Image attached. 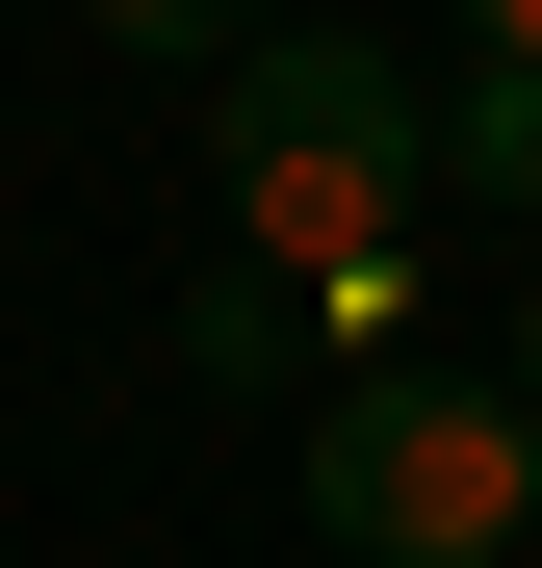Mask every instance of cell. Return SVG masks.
Listing matches in <instances>:
<instances>
[{"label": "cell", "instance_id": "cell-5", "mask_svg": "<svg viewBox=\"0 0 542 568\" xmlns=\"http://www.w3.org/2000/svg\"><path fill=\"white\" fill-rule=\"evenodd\" d=\"M78 27H104V52H155V78H233L285 0H78Z\"/></svg>", "mask_w": 542, "mask_h": 568}, {"label": "cell", "instance_id": "cell-3", "mask_svg": "<svg viewBox=\"0 0 542 568\" xmlns=\"http://www.w3.org/2000/svg\"><path fill=\"white\" fill-rule=\"evenodd\" d=\"M310 336H336V311H310L285 258H207V284H181V388H207V414H258V388H285Z\"/></svg>", "mask_w": 542, "mask_h": 568}, {"label": "cell", "instance_id": "cell-4", "mask_svg": "<svg viewBox=\"0 0 542 568\" xmlns=\"http://www.w3.org/2000/svg\"><path fill=\"white\" fill-rule=\"evenodd\" d=\"M439 181H466V207H542V78H517V52L439 78Z\"/></svg>", "mask_w": 542, "mask_h": 568}, {"label": "cell", "instance_id": "cell-1", "mask_svg": "<svg viewBox=\"0 0 542 568\" xmlns=\"http://www.w3.org/2000/svg\"><path fill=\"white\" fill-rule=\"evenodd\" d=\"M207 181H233V258H285L336 336H388L413 233L466 207V181H439V104H413L361 27H258V52L207 78Z\"/></svg>", "mask_w": 542, "mask_h": 568}, {"label": "cell", "instance_id": "cell-6", "mask_svg": "<svg viewBox=\"0 0 542 568\" xmlns=\"http://www.w3.org/2000/svg\"><path fill=\"white\" fill-rule=\"evenodd\" d=\"M439 27H466V52H517V78H542V0H439Z\"/></svg>", "mask_w": 542, "mask_h": 568}, {"label": "cell", "instance_id": "cell-2", "mask_svg": "<svg viewBox=\"0 0 542 568\" xmlns=\"http://www.w3.org/2000/svg\"><path fill=\"white\" fill-rule=\"evenodd\" d=\"M310 542H361V568H491V542H542V388H517V362H336Z\"/></svg>", "mask_w": 542, "mask_h": 568}, {"label": "cell", "instance_id": "cell-7", "mask_svg": "<svg viewBox=\"0 0 542 568\" xmlns=\"http://www.w3.org/2000/svg\"><path fill=\"white\" fill-rule=\"evenodd\" d=\"M517 388H542V284H517Z\"/></svg>", "mask_w": 542, "mask_h": 568}]
</instances>
